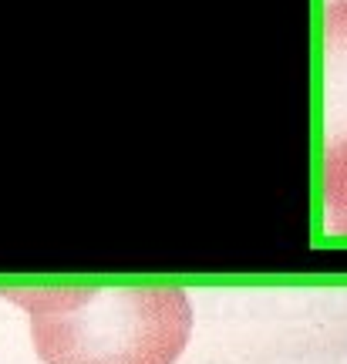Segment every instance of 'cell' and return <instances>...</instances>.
<instances>
[{"mask_svg":"<svg viewBox=\"0 0 347 364\" xmlns=\"http://www.w3.org/2000/svg\"><path fill=\"white\" fill-rule=\"evenodd\" d=\"M31 317L44 364H176L193 334V300L179 287L0 290Z\"/></svg>","mask_w":347,"mask_h":364,"instance_id":"1","label":"cell"},{"mask_svg":"<svg viewBox=\"0 0 347 364\" xmlns=\"http://www.w3.org/2000/svg\"><path fill=\"white\" fill-rule=\"evenodd\" d=\"M324 209L347 236V0L324 11Z\"/></svg>","mask_w":347,"mask_h":364,"instance_id":"2","label":"cell"}]
</instances>
